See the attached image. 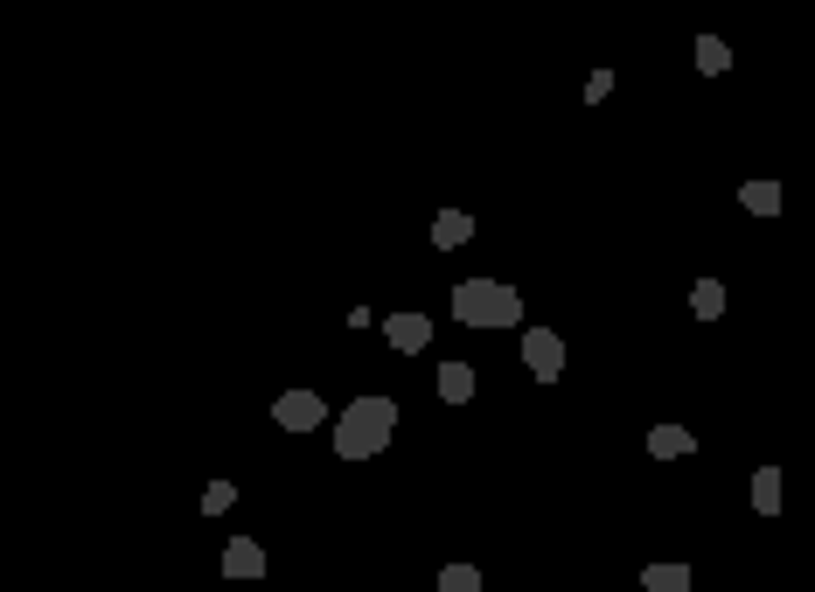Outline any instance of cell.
Returning <instances> with one entry per match:
<instances>
[{"mask_svg":"<svg viewBox=\"0 0 815 592\" xmlns=\"http://www.w3.org/2000/svg\"><path fill=\"white\" fill-rule=\"evenodd\" d=\"M391 432H397V397L384 391H363V397H349L342 418H335V453L342 461H370V453H384L391 446Z\"/></svg>","mask_w":815,"mask_h":592,"instance_id":"obj_1","label":"cell"},{"mask_svg":"<svg viewBox=\"0 0 815 592\" xmlns=\"http://www.w3.org/2000/svg\"><path fill=\"white\" fill-rule=\"evenodd\" d=\"M453 321L461 328H481V335H496V328H523V293L509 279H461L453 286Z\"/></svg>","mask_w":815,"mask_h":592,"instance_id":"obj_2","label":"cell"},{"mask_svg":"<svg viewBox=\"0 0 815 592\" xmlns=\"http://www.w3.org/2000/svg\"><path fill=\"white\" fill-rule=\"evenodd\" d=\"M523 370L537 384H558L564 376V335L558 328H523Z\"/></svg>","mask_w":815,"mask_h":592,"instance_id":"obj_3","label":"cell"},{"mask_svg":"<svg viewBox=\"0 0 815 592\" xmlns=\"http://www.w3.org/2000/svg\"><path fill=\"white\" fill-rule=\"evenodd\" d=\"M321 418H328L321 391H279V405H272V426H279V432H314Z\"/></svg>","mask_w":815,"mask_h":592,"instance_id":"obj_4","label":"cell"},{"mask_svg":"<svg viewBox=\"0 0 815 592\" xmlns=\"http://www.w3.org/2000/svg\"><path fill=\"white\" fill-rule=\"evenodd\" d=\"M384 341L397 356H426L432 349V321L426 314H384Z\"/></svg>","mask_w":815,"mask_h":592,"instance_id":"obj_5","label":"cell"},{"mask_svg":"<svg viewBox=\"0 0 815 592\" xmlns=\"http://www.w3.org/2000/svg\"><path fill=\"white\" fill-rule=\"evenodd\" d=\"M223 579H265V550L252 537H231L223 544Z\"/></svg>","mask_w":815,"mask_h":592,"instance_id":"obj_6","label":"cell"},{"mask_svg":"<svg viewBox=\"0 0 815 592\" xmlns=\"http://www.w3.org/2000/svg\"><path fill=\"white\" fill-rule=\"evenodd\" d=\"M649 453H655V461H690V453H697V432H690V426H655V432H649Z\"/></svg>","mask_w":815,"mask_h":592,"instance_id":"obj_7","label":"cell"},{"mask_svg":"<svg viewBox=\"0 0 815 592\" xmlns=\"http://www.w3.org/2000/svg\"><path fill=\"white\" fill-rule=\"evenodd\" d=\"M467 237H474V217H467V209H440V217H432V244H440V252H461Z\"/></svg>","mask_w":815,"mask_h":592,"instance_id":"obj_8","label":"cell"},{"mask_svg":"<svg viewBox=\"0 0 815 592\" xmlns=\"http://www.w3.org/2000/svg\"><path fill=\"white\" fill-rule=\"evenodd\" d=\"M641 585L649 592H690V565L684 558H655L649 571H641Z\"/></svg>","mask_w":815,"mask_h":592,"instance_id":"obj_9","label":"cell"},{"mask_svg":"<svg viewBox=\"0 0 815 592\" xmlns=\"http://www.w3.org/2000/svg\"><path fill=\"white\" fill-rule=\"evenodd\" d=\"M440 397L446 405H467L474 397V362H440Z\"/></svg>","mask_w":815,"mask_h":592,"instance_id":"obj_10","label":"cell"},{"mask_svg":"<svg viewBox=\"0 0 815 592\" xmlns=\"http://www.w3.org/2000/svg\"><path fill=\"white\" fill-rule=\"evenodd\" d=\"M738 202H746L753 209V217H781V182H746V188H738Z\"/></svg>","mask_w":815,"mask_h":592,"instance_id":"obj_11","label":"cell"},{"mask_svg":"<svg viewBox=\"0 0 815 592\" xmlns=\"http://www.w3.org/2000/svg\"><path fill=\"white\" fill-rule=\"evenodd\" d=\"M781 467H760V474H753V509H760V515H781Z\"/></svg>","mask_w":815,"mask_h":592,"instance_id":"obj_12","label":"cell"},{"mask_svg":"<svg viewBox=\"0 0 815 592\" xmlns=\"http://www.w3.org/2000/svg\"><path fill=\"white\" fill-rule=\"evenodd\" d=\"M690 314H697V321H718V314H725V286H718V279H697V286H690Z\"/></svg>","mask_w":815,"mask_h":592,"instance_id":"obj_13","label":"cell"},{"mask_svg":"<svg viewBox=\"0 0 815 592\" xmlns=\"http://www.w3.org/2000/svg\"><path fill=\"white\" fill-rule=\"evenodd\" d=\"M697 70H705V78H725V70H732V49L718 43V35H697Z\"/></svg>","mask_w":815,"mask_h":592,"instance_id":"obj_14","label":"cell"},{"mask_svg":"<svg viewBox=\"0 0 815 592\" xmlns=\"http://www.w3.org/2000/svg\"><path fill=\"white\" fill-rule=\"evenodd\" d=\"M440 592H481V571L474 565H440Z\"/></svg>","mask_w":815,"mask_h":592,"instance_id":"obj_15","label":"cell"},{"mask_svg":"<svg viewBox=\"0 0 815 592\" xmlns=\"http://www.w3.org/2000/svg\"><path fill=\"white\" fill-rule=\"evenodd\" d=\"M223 509H237V488L231 481H210V488H202V515H223Z\"/></svg>","mask_w":815,"mask_h":592,"instance_id":"obj_16","label":"cell"},{"mask_svg":"<svg viewBox=\"0 0 815 592\" xmlns=\"http://www.w3.org/2000/svg\"><path fill=\"white\" fill-rule=\"evenodd\" d=\"M606 91H614V70H593V78H585V98H593V105H599V98H606Z\"/></svg>","mask_w":815,"mask_h":592,"instance_id":"obj_17","label":"cell"}]
</instances>
